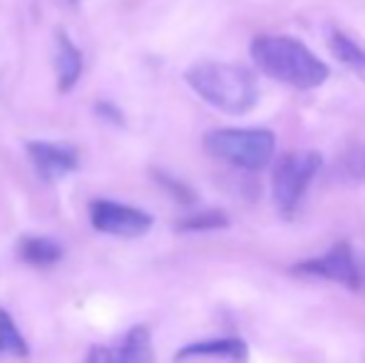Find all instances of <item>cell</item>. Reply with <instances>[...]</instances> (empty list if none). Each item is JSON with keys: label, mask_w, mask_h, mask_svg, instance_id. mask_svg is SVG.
Returning a JSON list of instances; mask_svg holds the SVG:
<instances>
[{"label": "cell", "mask_w": 365, "mask_h": 363, "mask_svg": "<svg viewBox=\"0 0 365 363\" xmlns=\"http://www.w3.org/2000/svg\"><path fill=\"white\" fill-rule=\"evenodd\" d=\"M202 356H217V359H229L234 363H244L249 359V346L241 339H212L187 344L174 354V361L182 363L189 359H202Z\"/></svg>", "instance_id": "8"}, {"label": "cell", "mask_w": 365, "mask_h": 363, "mask_svg": "<svg viewBox=\"0 0 365 363\" xmlns=\"http://www.w3.org/2000/svg\"><path fill=\"white\" fill-rule=\"evenodd\" d=\"M293 274L336 281V284H343L346 289H358L361 286V272H358V264L353 259V249L346 242L336 244V247L328 249L321 257L306 259V262L296 264Z\"/></svg>", "instance_id": "6"}, {"label": "cell", "mask_w": 365, "mask_h": 363, "mask_svg": "<svg viewBox=\"0 0 365 363\" xmlns=\"http://www.w3.org/2000/svg\"><path fill=\"white\" fill-rule=\"evenodd\" d=\"M85 68L82 50L70 40L68 33H58L55 38V70H58V90L70 92L77 85Z\"/></svg>", "instance_id": "9"}, {"label": "cell", "mask_w": 365, "mask_h": 363, "mask_svg": "<svg viewBox=\"0 0 365 363\" xmlns=\"http://www.w3.org/2000/svg\"><path fill=\"white\" fill-rule=\"evenodd\" d=\"M18 257L23 259L25 264H30V267L45 269V267L58 264L60 259L65 257V252L58 242H53V239L28 234V237H23L18 242Z\"/></svg>", "instance_id": "11"}, {"label": "cell", "mask_w": 365, "mask_h": 363, "mask_svg": "<svg viewBox=\"0 0 365 363\" xmlns=\"http://www.w3.org/2000/svg\"><path fill=\"white\" fill-rule=\"evenodd\" d=\"M90 222L97 232L110 237L137 239L152 229V217L130 204L112 202V199H95L90 202Z\"/></svg>", "instance_id": "5"}, {"label": "cell", "mask_w": 365, "mask_h": 363, "mask_svg": "<svg viewBox=\"0 0 365 363\" xmlns=\"http://www.w3.org/2000/svg\"><path fill=\"white\" fill-rule=\"evenodd\" d=\"M65 3H70V5H77V3H80V0H65Z\"/></svg>", "instance_id": "18"}, {"label": "cell", "mask_w": 365, "mask_h": 363, "mask_svg": "<svg viewBox=\"0 0 365 363\" xmlns=\"http://www.w3.org/2000/svg\"><path fill=\"white\" fill-rule=\"evenodd\" d=\"M184 80L204 102L226 115H246L259 102V83L241 65L204 60L192 65Z\"/></svg>", "instance_id": "2"}, {"label": "cell", "mask_w": 365, "mask_h": 363, "mask_svg": "<svg viewBox=\"0 0 365 363\" xmlns=\"http://www.w3.org/2000/svg\"><path fill=\"white\" fill-rule=\"evenodd\" d=\"M0 356H15V359H28L30 356L28 341H25L18 324L5 309H0Z\"/></svg>", "instance_id": "12"}, {"label": "cell", "mask_w": 365, "mask_h": 363, "mask_svg": "<svg viewBox=\"0 0 365 363\" xmlns=\"http://www.w3.org/2000/svg\"><path fill=\"white\" fill-rule=\"evenodd\" d=\"M82 363H110V346H92Z\"/></svg>", "instance_id": "17"}, {"label": "cell", "mask_w": 365, "mask_h": 363, "mask_svg": "<svg viewBox=\"0 0 365 363\" xmlns=\"http://www.w3.org/2000/svg\"><path fill=\"white\" fill-rule=\"evenodd\" d=\"M323 165V157L318 152L298 150L279 157L271 172V189H274V202L284 217H293L306 197L308 184L318 175Z\"/></svg>", "instance_id": "4"}, {"label": "cell", "mask_w": 365, "mask_h": 363, "mask_svg": "<svg viewBox=\"0 0 365 363\" xmlns=\"http://www.w3.org/2000/svg\"><path fill=\"white\" fill-rule=\"evenodd\" d=\"M331 50L343 65H346L351 73H356L358 78L365 80V53L353 43L348 35L343 33H333L331 35Z\"/></svg>", "instance_id": "13"}, {"label": "cell", "mask_w": 365, "mask_h": 363, "mask_svg": "<svg viewBox=\"0 0 365 363\" xmlns=\"http://www.w3.org/2000/svg\"><path fill=\"white\" fill-rule=\"evenodd\" d=\"M251 60L264 75L296 90H316L328 80V65L301 40L289 35H259L251 43Z\"/></svg>", "instance_id": "1"}, {"label": "cell", "mask_w": 365, "mask_h": 363, "mask_svg": "<svg viewBox=\"0 0 365 363\" xmlns=\"http://www.w3.org/2000/svg\"><path fill=\"white\" fill-rule=\"evenodd\" d=\"M204 150L219 162H226L239 170H264L271 165L276 152V137L269 130H241V127H224L204 135Z\"/></svg>", "instance_id": "3"}, {"label": "cell", "mask_w": 365, "mask_h": 363, "mask_svg": "<svg viewBox=\"0 0 365 363\" xmlns=\"http://www.w3.org/2000/svg\"><path fill=\"white\" fill-rule=\"evenodd\" d=\"M25 150H28V157L38 170L40 180L45 182L63 180L80 167L77 150L73 145H65V142H28Z\"/></svg>", "instance_id": "7"}, {"label": "cell", "mask_w": 365, "mask_h": 363, "mask_svg": "<svg viewBox=\"0 0 365 363\" xmlns=\"http://www.w3.org/2000/svg\"><path fill=\"white\" fill-rule=\"evenodd\" d=\"M226 224H229V219L224 217V212H202L179 222L177 229L179 232H207V229H221Z\"/></svg>", "instance_id": "14"}, {"label": "cell", "mask_w": 365, "mask_h": 363, "mask_svg": "<svg viewBox=\"0 0 365 363\" xmlns=\"http://www.w3.org/2000/svg\"><path fill=\"white\" fill-rule=\"evenodd\" d=\"M157 182H159V184H164V187H167L169 192H172V197L177 199V202L189 204V202H192V199H194V194L189 192V189L184 187L182 182L172 180V177H169V175H162V172H159V175H157Z\"/></svg>", "instance_id": "15"}, {"label": "cell", "mask_w": 365, "mask_h": 363, "mask_svg": "<svg viewBox=\"0 0 365 363\" xmlns=\"http://www.w3.org/2000/svg\"><path fill=\"white\" fill-rule=\"evenodd\" d=\"M110 363H154L152 334L147 326H132L120 344L110 349Z\"/></svg>", "instance_id": "10"}, {"label": "cell", "mask_w": 365, "mask_h": 363, "mask_svg": "<svg viewBox=\"0 0 365 363\" xmlns=\"http://www.w3.org/2000/svg\"><path fill=\"white\" fill-rule=\"evenodd\" d=\"M95 112L102 117V120L115 122V125H122V122H125V120H122V110H120V107H115L112 102H107V100H105V102H97V105H95Z\"/></svg>", "instance_id": "16"}]
</instances>
